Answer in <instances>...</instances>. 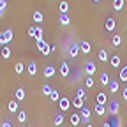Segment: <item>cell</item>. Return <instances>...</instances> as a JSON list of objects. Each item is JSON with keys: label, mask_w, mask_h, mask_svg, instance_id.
Returning <instances> with one entry per match:
<instances>
[{"label": "cell", "mask_w": 127, "mask_h": 127, "mask_svg": "<svg viewBox=\"0 0 127 127\" xmlns=\"http://www.w3.org/2000/svg\"><path fill=\"white\" fill-rule=\"evenodd\" d=\"M12 37H14V32H12L11 28L0 32V44H2V46H7V44L12 41Z\"/></svg>", "instance_id": "1"}, {"label": "cell", "mask_w": 127, "mask_h": 127, "mask_svg": "<svg viewBox=\"0 0 127 127\" xmlns=\"http://www.w3.org/2000/svg\"><path fill=\"white\" fill-rule=\"evenodd\" d=\"M28 35L32 39H35V42L37 41H42V28L41 27H30L28 28Z\"/></svg>", "instance_id": "2"}, {"label": "cell", "mask_w": 127, "mask_h": 127, "mask_svg": "<svg viewBox=\"0 0 127 127\" xmlns=\"http://www.w3.org/2000/svg\"><path fill=\"white\" fill-rule=\"evenodd\" d=\"M118 111H120V102L118 101H111L108 106V113L111 117H118Z\"/></svg>", "instance_id": "3"}, {"label": "cell", "mask_w": 127, "mask_h": 127, "mask_svg": "<svg viewBox=\"0 0 127 127\" xmlns=\"http://www.w3.org/2000/svg\"><path fill=\"white\" fill-rule=\"evenodd\" d=\"M95 71H97V67H95V62L90 60V62L85 64V72H87V76H94Z\"/></svg>", "instance_id": "4"}, {"label": "cell", "mask_w": 127, "mask_h": 127, "mask_svg": "<svg viewBox=\"0 0 127 127\" xmlns=\"http://www.w3.org/2000/svg\"><path fill=\"white\" fill-rule=\"evenodd\" d=\"M58 106H60V109H62V113L64 111H67L72 104H71V101L67 99V97H60V101H58Z\"/></svg>", "instance_id": "5"}, {"label": "cell", "mask_w": 127, "mask_h": 127, "mask_svg": "<svg viewBox=\"0 0 127 127\" xmlns=\"http://www.w3.org/2000/svg\"><path fill=\"white\" fill-rule=\"evenodd\" d=\"M7 108H9V111H11V113H18L20 102L16 101V99H12V101H9V102H7Z\"/></svg>", "instance_id": "6"}, {"label": "cell", "mask_w": 127, "mask_h": 127, "mask_svg": "<svg viewBox=\"0 0 127 127\" xmlns=\"http://www.w3.org/2000/svg\"><path fill=\"white\" fill-rule=\"evenodd\" d=\"M79 48H81V53H85V55H88L92 51V46H90L88 41H81V42H79Z\"/></svg>", "instance_id": "7"}, {"label": "cell", "mask_w": 127, "mask_h": 127, "mask_svg": "<svg viewBox=\"0 0 127 127\" xmlns=\"http://www.w3.org/2000/svg\"><path fill=\"white\" fill-rule=\"evenodd\" d=\"M120 64H122V60H120V57H118V55H113V57L109 58V65H111V67L118 69V67H120Z\"/></svg>", "instance_id": "8"}, {"label": "cell", "mask_w": 127, "mask_h": 127, "mask_svg": "<svg viewBox=\"0 0 127 127\" xmlns=\"http://www.w3.org/2000/svg\"><path fill=\"white\" fill-rule=\"evenodd\" d=\"M79 115H81V120L83 122H87V124L90 122V109L88 108H83L81 111H79Z\"/></svg>", "instance_id": "9"}, {"label": "cell", "mask_w": 127, "mask_h": 127, "mask_svg": "<svg viewBox=\"0 0 127 127\" xmlns=\"http://www.w3.org/2000/svg\"><path fill=\"white\" fill-rule=\"evenodd\" d=\"M104 27H106V30H108V32H113V30H115V27H117V21H115L113 18H108Z\"/></svg>", "instance_id": "10"}, {"label": "cell", "mask_w": 127, "mask_h": 127, "mask_svg": "<svg viewBox=\"0 0 127 127\" xmlns=\"http://www.w3.org/2000/svg\"><path fill=\"white\" fill-rule=\"evenodd\" d=\"M95 101H97V104H102V106H104V104L108 102V95H106L104 92H99L97 97H95Z\"/></svg>", "instance_id": "11"}, {"label": "cell", "mask_w": 127, "mask_h": 127, "mask_svg": "<svg viewBox=\"0 0 127 127\" xmlns=\"http://www.w3.org/2000/svg\"><path fill=\"white\" fill-rule=\"evenodd\" d=\"M27 71H28V76H35L37 74V64L35 62H30L28 67H27Z\"/></svg>", "instance_id": "12"}, {"label": "cell", "mask_w": 127, "mask_h": 127, "mask_svg": "<svg viewBox=\"0 0 127 127\" xmlns=\"http://www.w3.org/2000/svg\"><path fill=\"white\" fill-rule=\"evenodd\" d=\"M25 95H27V94H25V90H23V88H18V90L14 92V99L18 101V102H21V101L25 99Z\"/></svg>", "instance_id": "13"}, {"label": "cell", "mask_w": 127, "mask_h": 127, "mask_svg": "<svg viewBox=\"0 0 127 127\" xmlns=\"http://www.w3.org/2000/svg\"><path fill=\"white\" fill-rule=\"evenodd\" d=\"M69 118H71V125H74V127H76V125H79V124L83 122V120H81V115H78V113L71 115Z\"/></svg>", "instance_id": "14"}, {"label": "cell", "mask_w": 127, "mask_h": 127, "mask_svg": "<svg viewBox=\"0 0 127 127\" xmlns=\"http://www.w3.org/2000/svg\"><path fill=\"white\" fill-rule=\"evenodd\" d=\"M79 51H81L79 44H72V46H71V50H69V57H72V58H74V57H78V53H79Z\"/></svg>", "instance_id": "15"}, {"label": "cell", "mask_w": 127, "mask_h": 127, "mask_svg": "<svg viewBox=\"0 0 127 127\" xmlns=\"http://www.w3.org/2000/svg\"><path fill=\"white\" fill-rule=\"evenodd\" d=\"M83 102H85V101H81V99H78V97H74V99L71 101V104H72V106H74L76 109H79V111H81V109L85 108V106H83Z\"/></svg>", "instance_id": "16"}, {"label": "cell", "mask_w": 127, "mask_h": 127, "mask_svg": "<svg viewBox=\"0 0 127 127\" xmlns=\"http://www.w3.org/2000/svg\"><path fill=\"white\" fill-rule=\"evenodd\" d=\"M64 120H65V117H64V113H58L55 118H53V125H57V127H60L62 124H64Z\"/></svg>", "instance_id": "17"}, {"label": "cell", "mask_w": 127, "mask_h": 127, "mask_svg": "<svg viewBox=\"0 0 127 127\" xmlns=\"http://www.w3.org/2000/svg\"><path fill=\"white\" fill-rule=\"evenodd\" d=\"M0 55H2V58H5V60L11 58V55H12V53H11V48H9V46H2V51H0Z\"/></svg>", "instance_id": "18"}, {"label": "cell", "mask_w": 127, "mask_h": 127, "mask_svg": "<svg viewBox=\"0 0 127 127\" xmlns=\"http://www.w3.org/2000/svg\"><path fill=\"white\" fill-rule=\"evenodd\" d=\"M69 71H71V69H69V64H67V62H62V65H60V74H62V76H69Z\"/></svg>", "instance_id": "19"}, {"label": "cell", "mask_w": 127, "mask_h": 127, "mask_svg": "<svg viewBox=\"0 0 127 127\" xmlns=\"http://www.w3.org/2000/svg\"><path fill=\"white\" fill-rule=\"evenodd\" d=\"M58 9H60V14H67V11H69V4L65 2V0H62V2L58 4Z\"/></svg>", "instance_id": "20"}, {"label": "cell", "mask_w": 127, "mask_h": 127, "mask_svg": "<svg viewBox=\"0 0 127 127\" xmlns=\"http://www.w3.org/2000/svg\"><path fill=\"white\" fill-rule=\"evenodd\" d=\"M44 76H46L48 79L53 78V76H55V67H53V65H48V67L44 69Z\"/></svg>", "instance_id": "21"}, {"label": "cell", "mask_w": 127, "mask_h": 127, "mask_svg": "<svg viewBox=\"0 0 127 127\" xmlns=\"http://www.w3.org/2000/svg\"><path fill=\"white\" fill-rule=\"evenodd\" d=\"M94 111H95V115H99V117H102V115L106 113V108H104L102 104H95V108H94Z\"/></svg>", "instance_id": "22"}, {"label": "cell", "mask_w": 127, "mask_h": 127, "mask_svg": "<svg viewBox=\"0 0 127 127\" xmlns=\"http://www.w3.org/2000/svg\"><path fill=\"white\" fill-rule=\"evenodd\" d=\"M32 18H34V21H35V23H42L44 16H42V12H41V11H35V12H34V16H32Z\"/></svg>", "instance_id": "23"}, {"label": "cell", "mask_w": 127, "mask_h": 127, "mask_svg": "<svg viewBox=\"0 0 127 127\" xmlns=\"http://www.w3.org/2000/svg\"><path fill=\"white\" fill-rule=\"evenodd\" d=\"M99 79H101V83H102V85H109V83H111V79H109V74H108V72H102Z\"/></svg>", "instance_id": "24"}, {"label": "cell", "mask_w": 127, "mask_h": 127, "mask_svg": "<svg viewBox=\"0 0 127 127\" xmlns=\"http://www.w3.org/2000/svg\"><path fill=\"white\" fill-rule=\"evenodd\" d=\"M118 76H120V78H118L120 81H127V65H124V67L120 69V74H118Z\"/></svg>", "instance_id": "25"}, {"label": "cell", "mask_w": 127, "mask_h": 127, "mask_svg": "<svg viewBox=\"0 0 127 127\" xmlns=\"http://www.w3.org/2000/svg\"><path fill=\"white\" fill-rule=\"evenodd\" d=\"M109 92L111 94H117L118 92V81H117V79H113V81L109 83Z\"/></svg>", "instance_id": "26"}, {"label": "cell", "mask_w": 127, "mask_h": 127, "mask_svg": "<svg viewBox=\"0 0 127 127\" xmlns=\"http://www.w3.org/2000/svg\"><path fill=\"white\" fill-rule=\"evenodd\" d=\"M113 9L115 11H122L124 9V0H113Z\"/></svg>", "instance_id": "27"}, {"label": "cell", "mask_w": 127, "mask_h": 127, "mask_svg": "<svg viewBox=\"0 0 127 127\" xmlns=\"http://www.w3.org/2000/svg\"><path fill=\"white\" fill-rule=\"evenodd\" d=\"M14 71L18 72V74H21V72L25 71V65H23V62H16V64H14Z\"/></svg>", "instance_id": "28"}, {"label": "cell", "mask_w": 127, "mask_h": 127, "mask_svg": "<svg viewBox=\"0 0 127 127\" xmlns=\"http://www.w3.org/2000/svg\"><path fill=\"white\" fill-rule=\"evenodd\" d=\"M99 60H101V62H108V60H109L106 50H101V51H99Z\"/></svg>", "instance_id": "29"}, {"label": "cell", "mask_w": 127, "mask_h": 127, "mask_svg": "<svg viewBox=\"0 0 127 127\" xmlns=\"http://www.w3.org/2000/svg\"><path fill=\"white\" fill-rule=\"evenodd\" d=\"M76 97H78V99H81V101H85V99H87L85 90H83V88H78V90H76Z\"/></svg>", "instance_id": "30"}, {"label": "cell", "mask_w": 127, "mask_h": 127, "mask_svg": "<svg viewBox=\"0 0 127 127\" xmlns=\"http://www.w3.org/2000/svg\"><path fill=\"white\" fill-rule=\"evenodd\" d=\"M60 23L67 27V25L71 23V18H69V16H67V14H60Z\"/></svg>", "instance_id": "31"}, {"label": "cell", "mask_w": 127, "mask_h": 127, "mask_svg": "<svg viewBox=\"0 0 127 127\" xmlns=\"http://www.w3.org/2000/svg\"><path fill=\"white\" fill-rule=\"evenodd\" d=\"M111 42H113V46H120V44H122V35H120V34L113 35V39H111Z\"/></svg>", "instance_id": "32"}, {"label": "cell", "mask_w": 127, "mask_h": 127, "mask_svg": "<svg viewBox=\"0 0 127 127\" xmlns=\"http://www.w3.org/2000/svg\"><path fill=\"white\" fill-rule=\"evenodd\" d=\"M5 9H7V0H0V18L4 16Z\"/></svg>", "instance_id": "33"}, {"label": "cell", "mask_w": 127, "mask_h": 127, "mask_svg": "<svg viewBox=\"0 0 127 127\" xmlns=\"http://www.w3.org/2000/svg\"><path fill=\"white\" fill-rule=\"evenodd\" d=\"M18 120L23 124V122H27V111H23V109H20L18 111Z\"/></svg>", "instance_id": "34"}, {"label": "cell", "mask_w": 127, "mask_h": 127, "mask_svg": "<svg viewBox=\"0 0 127 127\" xmlns=\"http://www.w3.org/2000/svg\"><path fill=\"white\" fill-rule=\"evenodd\" d=\"M94 83H95V81H94V78H92V76H87V79H85L87 88H92V87H94Z\"/></svg>", "instance_id": "35"}, {"label": "cell", "mask_w": 127, "mask_h": 127, "mask_svg": "<svg viewBox=\"0 0 127 127\" xmlns=\"http://www.w3.org/2000/svg\"><path fill=\"white\" fill-rule=\"evenodd\" d=\"M41 90H42V94H44V95H51V92H53V88H51V87H48V85H42V88H41Z\"/></svg>", "instance_id": "36"}, {"label": "cell", "mask_w": 127, "mask_h": 127, "mask_svg": "<svg viewBox=\"0 0 127 127\" xmlns=\"http://www.w3.org/2000/svg\"><path fill=\"white\" fill-rule=\"evenodd\" d=\"M113 127H122V120H120V117H113V124H111Z\"/></svg>", "instance_id": "37"}, {"label": "cell", "mask_w": 127, "mask_h": 127, "mask_svg": "<svg viewBox=\"0 0 127 127\" xmlns=\"http://www.w3.org/2000/svg\"><path fill=\"white\" fill-rule=\"evenodd\" d=\"M50 99H51V101H60V94H58L57 90H53L51 95H50Z\"/></svg>", "instance_id": "38"}, {"label": "cell", "mask_w": 127, "mask_h": 127, "mask_svg": "<svg viewBox=\"0 0 127 127\" xmlns=\"http://www.w3.org/2000/svg\"><path fill=\"white\" fill-rule=\"evenodd\" d=\"M46 46H48V42H46L44 39H42V41H37V48H39V51H42Z\"/></svg>", "instance_id": "39"}, {"label": "cell", "mask_w": 127, "mask_h": 127, "mask_svg": "<svg viewBox=\"0 0 127 127\" xmlns=\"http://www.w3.org/2000/svg\"><path fill=\"white\" fill-rule=\"evenodd\" d=\"M51 51H53V50H51V46H46V48H44V50H42L41 53H42V55H50Z\"/></svg>", "instance_id": "40"}, {"label": "cell", "mask_w": 127, "mask_h": 127, "mask_svg": "<svg viewBox=\"0 0 127 127\" xmlns=\"http://www.w3.org/2000/svg\"><path fill=\"white\" fill-rule=\"evenodd\" d=\"M122 99H124V101H127V87L122 90Z\"/></svg>", "instance_id": "41"}, {"label": "cell", "mask_w": 127, "mask_h": 127, "mask_svg": "<svg viewBox=\"0 0 127 127\" xmlns=\"http://www.w3.org/2000/svg\"><path fill=\"white\" fill-rule=\"evenodd\" d=\"M0 127H12V125H11V122H4V124L0 125Z\"/></svg>", "instance_id": "42"}, {"label": "cell", "mask_w": 127, "mask_h": 127, "mask_svg": "<svg viewBox=\"0 0 127 127\" xmlns=\"http://www.w3.org/2000/svg\"><path fill=\"white\" fill-rule=\"evenodd\" d=\"M102 127H113V125H111V122H104V124H102Z\"/></svg>", "instance_id": "43"}, {"label": "cell", "mask_w": 127, "mask_h": 127, "mask_svg": "<svg viewBox=\"0 0 127 127\" xmlns=\"http://www.w3.org/2000/svg\"><path fill=\"white\" fill-rule=\"evenodd\" d=\"M85 127H94V125H92V124H87V125H85Z\"/></svg>", "instance_id": "44"}, {"label": "cell", "mask_w": 127, "mask_h": 127, "mask_svg": "<svg viewBox=\"0 0 127 127\" xmlns=\"http://www.w3.org/2000/svg\"><path fill=\"white\" fill-rule=\"evenodd\" d=\"M92 2H95V4H97V2H101V0H92Z\"/></svg>", "instance_id": "45"}, {"label": "cell", "mask_w": 127, "mask_h": 127, "mask_svg": "<svg viewBox=\"0 0 127 127\" xmlns=\"http://www.w3.org/2000/svg\"><path fill=\"white\" fill-rule=\"evenodd\" d=\"M125 127H127V125H125Z\"/></svg>", "instance_id": "46"}]
</instances>
